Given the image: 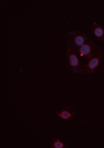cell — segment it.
<instances>
[{"label":"cell","instance_id":"cell-1","mask_svg":"<svg viewBox=\"0 0 104 148\" xmlns=\"http://www.w3.org/2000/svg\"><path fill=\"white\" fill-rule=\"evenodd\" d=\"M99 48V47L98 45L90 39L87 42L80 47L73 49L80 56L88 61L96 55Z\"/></svg>","mask_w":104,"mask_h":148},{"label":"cell","instance_id":"cell-2","mask_svg":"<svg viewBox=\"0 0 104 148\" xmlns=\"http://www.w3.org/2000/svg\"><path fill=\"white\" fill-rule=\"evenodd\" d=\"M75 52L72 47L68 48L67 55L69 67L74 72L79 74H84V67L80 62Z\"/></svg>","mask_w":104,"mask_h":148},{"label":"cell","instance_id":"cell-3","mask_svg":"<svg viewBox=\"0 0 104 148\" xmlns=\"http://www.w3.org/2000/svg\"><path fill=\"white\" fill-rule=\"evenodd\" d=\"M103 57V50L100 47L96 55L88 60L87 63L84 66L83 74L87 75L94 72L101 63Z\"/></svg>","mask_w":104,"mask_h":148},{"label":"cell","instance_id":"cell-4","mask_svg":"<svg viewBox=\"0 0 104 148\" xmlns=\"http://www.w3.org/2000/svg\"><path fill=\"white\" fill-rule=\"evenodd\" d=\"M69 41L73 45V48L80 47L89 40L90 38L87 36L81 33H73L69 37Z\"/></svg>","mask_w":104,"mask_h":148},{"label":"cell","instance_id":"cell-5","mask_svg":"<svg viewBox=\"0 0 104 148\" xmlns=\"http://www.w3.org/2000/svg\"><path fill=\"white\" fill-rule=\"evenodd\" d=\"M92 30L94 35L99 41L104 42V29L96 22H94L92 25Z\"/></svg>","mask_w":104,"mask_h":148},{"label":"cell","instance_id":"cell-6","mask_svg":"<svg viewBox=\"0 0 104 148\" xmlns=\"http://www.w3.org/2000/svg\"><path fill=\"white\" fill-rule=\"evenodd\" d=\"M57 115L59 117L65 120L71 119L74 116L73 111L68 108L60 112L57 113Z\"/></svg>","mask_w":104,"mask_h":148},{"label":"cell","instance_id":"cell-7","mask_svg":"<svg viewBox=\"0 0 104 148\" xmlns=\"http://www.w3.org/2000/svg\"><path fill=\"white\" fill-rule=\"evenodd\" d=\"M53 146L55 148H62L64 147V144L59 140H57L54 143Z\"/></svg>","mask_w":104,"mask_h":148}]
</instances>
